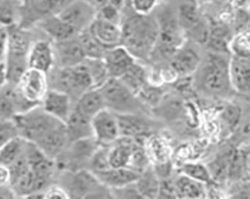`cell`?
I'll use <instances>...</instances> for the list:
<instances>
[{"label": "cell", "mask_w": 250, "mask_h": 199, "mask_svg": "<svg viewBox=\"0 0 250 199\" xmlns=\"http://www.w3.org/2000/svg\"><path fill=\"white\" fill-rule=\"evenodd\" d=\"M119 80L137 95L148 82L149 77L144 66L137 61Z\"/></svg>", "instance_id": "cell-28"}, {"label": "cell", "mask_w": 250, "mask_h": 199, "mask_svg": "<svg viewBox=\"0 0 250 199\" xmlns=\"http://www.w3.org/2000/svg\"><path fill=\"white\" fill-rule=\"evenodd\" d=\"M56 67L53 42L50 39L35 40L28 54V68L48 75Z\"/></svg>", "instance_id": "cell-13"}, {"label": "cell", "mask_w": 250, "mask_h": 199, "mask_svg": "<svg viewBox=\"0 0 250 199\" xmlns=\"http://www.w3.org/2000/svg\"><path fill=\"white\" fill-rule=\"evenodd\" d=\"M206 198L207 199H223L220 192L216 189H210L208 191H206Z\"/></svg>", "instance_id": "cell-45"}, {"label": "cell", "mask_w": 250, "mask_h": 199, "mask_svg": "<svg viewBox=\"0 0 250 199\" xmlns=\"http://www.w3.org/2000/svg\"><path fill=\"white\" fill-rule=\"evenodd\" d=\"M78 39L81 41L86 59L90 60H103L106 49L101 45L90 33L88 29L80 32Z\"/></svg>", "instance_id": "cell-30"}, {"label": "cell", "mask_w": 250, "mask_h": 199, "mask_svg": "<svg viewBox=\"0 0 250 199\" xmlns=\"http://www.w3.org/2000/svg\"><path fill=\"white\" fill-rule=\"evenodd\" d=\"M199 64L197 53L183 46L173 55L168 63V69L174 78L186 77L196 71Z\"/></svg>", "instance_id": "cell-20"}, {"label": "cell", "mask_w": 250, "mask_h": 199, "mask_svg": "<svg viewBox=\"0 0 250 199\" xmlns=\"http://www.w3.org/2000/svg\"><path fill=\"white\" fill-rule=\"evenodd\" d=\"M10 172L8 168L0 165V190L10 189Z\"/></svg>", "instance_id": "cell-42"}, {"label": "cell", "mask_w": 250, "mask_h": 199, "mask_svg": "<svg viewBox=\"0 0 250 199\" xmlns=\"http://www.w3.org/2000/svg\"><path fill=\"white\" fill-rule=\"evenodd\" d=\"M156 9L154 16L158 25V37L149 61L168 63L183 46V29L178 23L176 11L171 5L161 2Z\"/></svg>", "instance_id": "cell-2"}, {"label": "cell", "mask_w": 250, "mask_h": 199, "mask_svg": "<svg viewBox=\"0 0 250 199\" xmlns=\"http://www.w3.org/2000/svg\"><path fill=\"white\" fill-rule=\"evenodd\" d=\"M61 180L71 199H82L101 184L95 174L84 169L76 172H62Z\"/></svg>", "instance_id": "cell-7"}, {"label": "cell", "mask_w": 250, "mask_h": 199, "mask_svg": "<svg viewBox=\"0 0 250 199\" xmlns=\"http://www.w3.org/2000/svg\"></svg>", "instance_id": "cell-51"}, {"label": "cell", "mask_w": 250, "mask_h": 199, "mask_svg": "<svg viewBox=\"0 0 250 199\" xmlns=\"http://www.w3.org/2000/svg\"><path fill=\"white\" fill-rule=\"evenodd\" d=\"M52 42H61L77 37L79 32L57 15L45 18L36 24Z\"/></svg>", "instance_id": "cell-19"}, {"label": "cell", "mask_w": 250, "mask_h": 199, "mask_svg": "<svg viewBox=\"0 0 250 199\" xmlns=\"http://www.w3.org/2000/svg\"><path fill=\"white\" fill-rule=\"evenodd\" d=\"M229 163L223 158H219L214 159L209 164L208 169L211 179H213L217 181L221 182L228 175Z\"/></svg>", "instance_id": "cell-37"}, {"label": "cell", "mask_w": 250, "mask_h": 199, "mask_svg": "<svg viewBox=\"0 0 250 199\" xmlns=\"http://www.w3.org/2000/svg\"><path fill=\"white\" fill-rule=\"evenodd\" d=\"M42 199H71L62 186L53 183L42 193Z\"/></svg>", "instance_id": "cell-39"}, {"label": "cell", "mask_w": 250, "mask_h": 199, "mask_svg": "<svg viewBox=\"0 0 250 199\" xmlns=\"http://www.w3.org/2000/svg\"><path fill=\"white\" fill-rule=\"evenodd\" d=\"M18 137H20L19 132L15 120L0 119V148Z\"/></svg>", "instance_id": "cell-35"}, {"label": "cell", "mask_w": 250, "mask_h": 199, "mask_svg": "<svg viewBox=\"0 0 250 199\" xmlns=\"http://www.w3.org/2000/svg\"><path fill=\"white\" fill-rule=\"evenodd\" d=\"M231 48L234 56L250 58V31L236 36L231 43Z\"/></svg>", "instance_id": "cell-34"}, {"label": "cell", "mask_w": 250, "mask_h": 199, "mask_svg": "<svg viewBox=\"0 0 250 199\" xmlns=\"http://www.w3.org/2000/svg\"><path fill=\"white\" fill-rule=\"evenodd\" d=\"M40 106V105H39ZM37 105L25 99L18 85L7 82L0 90V119H11L29 111Z\"/></svg>", "instance_id": "cell-8"}, {"label": "cell", "mask_w": 250, "mask_h": 199, "mask_svg": "<svg viewBox=\"0 0 250 199\" xmlns=\"http://www.w3.org/2000/svg\"><path fill=\"white\" fill-rule=\"evenodd\" d=\"M122 16V44L137 61H149L157 37L158 25L154 14L141 15L130 7Z\"/></svg>", "instance_id": "cell-1"}, {"label": "cell", "mask_w": 250, "mask_h": 199, "mask_svg": "<svg viewBox=\"0 0 250 199\" xmlns=\"http://www.w3.org/2000/svg\"><path fill=\"white\" fill-rule=\"evenodd\" d=\"M229 81L230 77L224 65L212 62L204 69L200 83L202 89L208 94L221 95L228 89Z\"/></svg>", "instance_id": "cell-16"}, {"label": "cell", "mask_w": 250, "mask_h": 199, "mask_svg": "<svg viewBox=\"0 0 250 199\" xmlns=\"http://www.w3.org/2000/svg\"><path fill=\"white\" fill-rule=\"evenodd\" d=\"M156 199H178L172 179H167L161 180V186Z\"/></svg>", "instance_id": "cell-40"}, {"label": "cell", "mask_w": 250, "mask_h": 199, "mask_svg": "<svg viewBox=\"0 0 250 199\" xmlns=\"http://www.w3.org/2000/svg\"><path fill=\"white\" fill-rule=\"evenodd\" d=\"M116 116L120 137H128L139 141L152 134L154 125L157 124L149 114H116Z\"/></svg>", "instance_id": "cell-10"}, {"label": "cell", "mask_w": 250, "mask_h": 199, "mask_svg": "<svg viewBox=\"0 0 250 199\" xmlns=\"http://www.w3.org/2000/svg\"><path fill=\"white\" fill-rule=\"evenodd\" d=\"M229 199H250V183L245 185L241 190L233 193Z\"/></svg>", "instance_id": "cell-44"}, {"label": "cell", "mask_w": 250, "mask_h": 199, "mask_svg": "<svg viewBox=\"0 0 250 199\" xmlns=\"http://www.w3.org/2000/svg\"><path fill=\"white\" fill-rule=\"evenodd\" d=\"M127 1H128V6H129V1H130V0H127Z\"/></svg>", "instance_id": "cell-50"}, {"label": "cell", "mask_w": 250, "mask_h": 199, "mask_svg": "<svg viewBox=\"0 0 250 199\" xmlns=\"http://www.w3.org/2000/svg\"><path fill=\"white\" fill-rule=\"evenodd\" d=\"M17 85L25 99L39 106L49 90L48 75L28 68Z\"/></svg>", "instance_id": "cell-9"}, {"label": "cell", "mask_w": 250, "mask_h": 199, "mask_svg": "<svg viewBox=\"0 0 250 199\" xmlns=\"http://www.w3.org/2000/svg\"><path fill=\"white\" fill-rule=\"evenodd\" d=\"M103 61L109 78L119 79L137 60L121 45L106 50Z\"/></svg>", "instance_id": "cell-18"}, {"label": "cell", "mask_w": 250, "mask_h": 199, "mask_svg": "<svg viewBox=\"0 0 250 199\" xmlns=\"http://www.w3.org/2000/svg\"><path fill=\"white\" fill-rule=\"evenodd\" d=\"M57 15L80 33L88 29L96 18L97 12L91 4L83 0H73Z\"/></svg>", "instance_id": "cell-11"}, {"label": "cell", "mask_w": 250, "mask_h": 199, "mask_svg": "<svg viewBox=\"0 0 250 199\" xmlns=\"http://www.w3.org/2000/svg\"><path fill=\"white\" fill-rule=\"evenodd\" d=\"M53 44L56 68H71L86 60L78 36L64 41L53 42Z\"/></svg>", "instance_id": "cell-14"}, {"label": "cell", "mask_w": 250, "mask_h": 199, "mask_svg": "<svg viewBox=\"0 0 250 199\" xmlns=\"http://www.w3.org/2000/svg\"><path fill=\"white\" fill-rule=\"evenodd\" d=\"M180 174L186 175L190 179L206 184L211 180L210 172L206 165L198 162H187L181 166Z\"/></svg>", "instance_id": "cell-32"}, {"label": "cell", "mask_w": 250, "mask_h": 199, "mask_svg": "<svg viewBox=\"0 0 250 199\" xmlns=\"http://www.w3.org/2000/svg\"><path fill=\"white\" fill-rule=\"evenodd\" d=\"M13 120L18 127L20 137L34 144H36L56 127L64 124L47 114L41 105L19 115Z\"/></svg>", "instance_id": "cell-6"}, {"label": "cell", "mask_w": 250, "mask_h": 199, "mask_svg": "<svg viewBox=\"0 0 250 199\" xmlns=\"http://www.w3.org/2000/svg\"><path fill=\"white\" fill-rule=\"evenodd\" d=\"M173 184L178 199H204L206 198L205 184L186 175L179 174L173 179Z\"/></svg>", "instance_id": "cell-25"}, {"label": "cell", "mask_w": 250, "mask_h": 199, "mask_svg": "<svg viewBox=\"0 0 250 199\" xmlns=\"http://www.w3.org/2000/svg\"><path fill=\"white\" fill-rule=\"evenodd\" d=\"M94 174L101 184L110 190L136 183L140 175L129 168H109Z\"/></svg>", "instance_id": "cell-21"}, {"label": "cell", "mask_w": 250, "mask_h": 199, "mask_svg": "<svg viewBox=\"0 0 250 199\" xmlns=\"http://www.w3.org/2000/svg\"><path fill=\"white\" fill-rule=\"evenodd\" d=\"M7 50L5 64L7 82L17 84L28 69V54L33 43L29 29L18 24L6 28Z\"/></svg>", "instance_id": "cell-3"}, {"label": "cell", "mask_w": 250, "mask_h": 199, "mask_svg": "<svg viewBox=\"0 0 250 199\" xmlns=\"http://www.w3.org/2000/svg\"><path fill=\"white\" fill-rule=\"evenodd\" d=\"M74 106L84 116L91 119L106 109L103 96L98 88H92L83 94Z\"/></svg>", "instance_id": "cell-26"}, {"label": "cell", "mask_w": 250, "mask_h": 199, "mask_svg": "<svg viewBox=\"0 0 250 199\" xmlns=\"http://www.w3.org/2000/svg\"><path fill=\"white\" fill-rule=\"evenodd\" d=\"M83 1L87 2V3L91 4V5H93V6L95 7L97 2H98L99 0H83Z\"/></svg>", "instance_id": "cell-47"}, {"label": "cell", "mask_w": 250, "mask_h": 199, "mask_svg": "<svg viewBox=\"0 0 250 199\" xmlns=\"http://www.w3.org/2000/svg\"><path fill=\"white\" fill-rule=\"evenodd\" d=\"M26 141L18 137L0 148V165L9 168L23 155Z\"/></svg>", "instance_id": "cell-29"}, {"label": "cell", "mask_w": 250, "mask_h": 199, "mask_svg": "<svg viewBox=\"0 0 250 199\" xmlns=\"http://www.w3.org/2000/svg\"><path fill=\"white\" fill-rule=\"evenodd\" d=\"M110 165L108 159L107 146H100L94 154L88 164V169L91 172H98L109 169Z\"/></svg>", "instance_id": "cell-33"}, {"label": "cell", "mask_w": 250, "mask_h": 199, "mask_svg": "<svg viewBox=\"0 0 250 199\" xmlns=\"http://www.w3.org/2000/svg\"><path fill=\"white\" fill-rule=\"evenodd\" d=\"M110 199H115V198L113 197V196H112V197H111Z\"/></svg>", "instance_id": "cell-49"}, {"label": "cell", "mask_w": 250, "mask_h": 199, "mask_svg": "<svg viewBox=\"0 0 250 199\" xmlns=\"http://www.w3.org/2000/svg\"><path fill=\"white\" fill-rule=\"evenodd\" d=\"M98 89L106 109L116 114H149L138 96L117 78H109Z\"/></svg>", "instance_id": "cell-5"}, {"label": "cell", "mask_w": 250, "mask_h": 199, "mask_svg": "<svg viewBox=\"0 0 250 199\" xmlns=\"http://www.w3.org/2000/svg\"><path fill=\"white\" fill-rule=\"evenodd\" d=\"M64 124L68 145L74 141L93 137L92 119L84 116L74 106Z\"/></svg>", "instance_id": "cell-22"}, {"label": "cell", "mask_w": 250, "mask_h": 199, "mask_svg": "<svg viewBox=\"0 0 250 199\" xmlns=\"http://www.w3.org/2000/svg\"><path fill=\"white\" fill-rule=\"evenodd\" d=\"M41 106L47 114L65 124L74 108V103L65 92L49 89L42 100Z\"/></svg>", "instance_id": "cell-15"}, {"label": "cell", "mask_w": 250, "mask_h": 199, "mask_svg": "<svg viewBox=\"0 0 250 199\" xmlns=\"http://www.w3.org/2000/svg\"><path fill=\"white\" fill-rule=\"evenodd\" d=\"M110 190L112 196L116 199H146L139 191L135 183Z\"/></svg>", "instance_id": "cell-38"}, {"label": "cell", "mask_w": 250, "mask_h": 199, "mask_svg": "<svg viewBox=\"0 0 250 199\" xmlns=\"http://www.w3.org/2000/svg\"><path fill=\"white\" fill-rule=\"evenodd\" d=\"M49 89L65 92L75 104L80 97L94 87L93 80L85 61L71 68H56L48 74Z\"/></svg>", "instance_id": "cell-4"}, {"label": "cell", "mask_w": 250, "mask_h": 199, "mask_svg": "<svg viewBox=\"0 0 250 199\" xmlns=\"http://www.w3.org/2000/svg\"><path fill=\"white\" fill-rule=\"evenodd\" d=\"M88 31L95 40L106 50L121 46L122 28L106 20L96 17L88 27Z\"/></svg>", "instance_id": "cell-17"}, {"label": "cell", "mask_w": 250, "mask_h": 199, "mask_svg": "<svg viewBox=\"0 0 250 199\" xmlns=\"http://www.w3.org/2000/svg\"><path fill=\"white\" fill-rule=\"evenodd\" d=\"M178 23L183 30L189 29L196 24L198 19V12L194 4L189 1L178 4L176 9Z\"/></svg>", "instance_id": "cell-31"}, {"label": "cell", "mask_w": 250, "mask_h": 199, "mask_svg": "<svg viewBox=\"0 0 250 199\" xmlns=\"http://www.w3.org/2000/svg\"><path fill=\"white\" fill-rule=\"evenodd\" d=\"M225 119L228 121L229 124H231V126H234L237 124V120L239 119V113L236 108H230L228 111H226L225 113Z\"/></svg>", "instance_id": "cell-43"}, {"label": "cell", "mask_w": 250, "mask_h": 199, "mask_svg": "<svg viewBox=\"0 0 250 199\" xmlns=\"http://www.w3.org/2000/svg\"><path fill=\"white\" fill-rule=\"evenodd\" d=\"M161 2L162 0H130L128 7L138 15H149Z\"/></svg>", "instance_id": "cell-36"}, {"label": "cell", "mask_w": 250, "mask_h": 199, "mask_svg": "<svg viewBox=\"0 0 250 199\" xmlns=\"http://www.w3.org/2000/svg\"><path fill=\"white\" fill-rule=\"evenodd\" d=\"M93 137L101 146H107L120 137L116 113L104 109L92 119Z\"/></svg>", "instance_id": "cell-12"}, {"label": "cell", "mask_w": 250, "mask_h": 199, "mask_svg": "<svg viewBox=\"0 0 250 199\" xmlns=\"http://www.w3.org/2000/svg\"><path fill=\"white\" fill-rule=\"evenodd\" d=\"M248 164H249V165H250V160H249Z\"/></svg>", "instance_id": "cell-48"}, {"label": "cell", "mask_w": 250, "mask_h": 199, "mask_svg": "<svg viewBox=\"0 0 250 199\" xmlns=\"http://www.w3.org/2000/svg\"><path fill=\"white\" fill-rule=\"evenodd\" d=\"M230 82L236 90L250 92V58L234 56L229 69Z\"/></svg>", "instance_id": "cell-24"}, {"label": "cell", "mask_w": 250, "mask_h": 199, "mask_svg": "<svg viewBox=\"0 0 250 199\" xmlns=\"http://www.w3.org/2000/svg\"><path fill=\"white\" fill-rule=\"evenodd\" d=\"M161 180L154 170L152 164L140 174L135 185L146 199H156L158 195Z\"/></svg>", "instance_id": "cell-27"}, {"label": "cell", "mask_w": 250, "mask_h": 199, "mask_svg": "<svg viewBox=\"0 0 250 199\" xmlns=\"http://www.w3.org/2000/svg\"><path fill=\"white\" fill-rule=\"evenodd\" d=\"M15 199H42V193H37V194L30 195V196H26V197H15Z\"/></svg>", "instance_id": "cell-46"}, {"label": "cell", "mask_w": 250, "mask_h": 199, "mask_svg": "<svg viewBox=\"0 0 250 199\" xmlns=\"http://www.w3.org/2000/svg\"><path fill=\"white\" fill-rule=\"evenodd\" d=\"M36 145L47 158L56 159L68 145L65 124H61L50 131Z\"/></svg>", "instance_id": "cell-23"}, {"label": "cell", "mask_w": 250, "mask_h": 199, "mask_svg": "<svg viewBox=\"0 0 250 199\" xmlns=\"http://www.w3.org/2000/svg\"><path fill=\"white\" fill-rule=\"evenodd\" d=\"M112 193L110 189L101 184L95 190L85 195L82 199H110Z\"/></svg>", "instance_id": "cell-41"}]
</instances>
